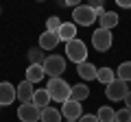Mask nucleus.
Returning a JSON list of instances; mask_svg holds the SVG:
<instances>
[{
  "instance_id": "4be33fe9",
  "label": "nucleus",
  "mask_w": 131,
  "mask_h": 122,
  "mask_svg": "<svg viewBox=\"0 0 131 122\" xmlns=\"http://www.w3.org/2000/svg\"><path fill=\"white\" fill-rule=\"evenodd\" d=\"M116 79L125 81V83H129V81H131V61H125V63L118 66V76H116Z\"/></svg>"
},
{
  "instance_id": "2eb2a0df",
  "label": "nucleus",
  "mask_w": 131,
  "mask_h": 122,
  "mask_svg": "<svg viewBox=\"0 0 131 122\" xmlns=\"http://www.w3.org/2000/svg\"><path fill=\"white\" fill-rule=\"evenodd\" d=\"M98 24H101L98 28L112 31L114 26H118V13H114V11H105V15H103V18H98Z\"/></svg>"
},
{
  "instance_id": "393cba45",
  "label": "nucleus",
  "mask_w": 131,
  "mask_h": 122,
  "mask_svg": "<svg viewBox=\"0 0 131 122\" xmlns=\"http://www.w3.org/2000/svg\"><path fill=\"white\" fill-rule=\"evenodd\" d=\"M77 122H98V118H96V116H92V113H85V116H81Z\"/></svg>"
},
{
  "instance_id": "6e6552de",
  "label": "nucleus",
  "mask_w": 131,
  "mask_h": 122,
  "mask_svg": "<svg viewBox=\"0 0 131 122\" xmlns=\"http://www.w3.org/2000/svg\"><path fill=\"white\" fill-rule=\"evenodd\" d=\"M61 118H66V120H72L77 122L81 116H83V111H81V103H74V100H66L63 105H61Z\"/></svg>"
},
{
  "instance_id": "39448f33",
  "label": "nucleus",
  "mask_w": 131,
  "mask_h": 122,
  "mask_svg": "<svg viewBox=\"0 0 131 122\" xmlns=\"http://www.w3.org/2000/svg\"><path fill=\"white\" fill-rule=\"evenodd\" d=\"M127 94H129V85H127L125 81H120V79H114L112 83L105 87V96H107L109 100H114V103L125 100Z\"/></svg>"
},
{
  "instance_id": "aec40b11",
  "label": "nucleus",
  "mask_w": 131,
  "mask_h": 122,
  "mask_svg": "<svg viewBox=\"0 0 131 122\" xmlns=\"http://www.w3.org/2000/svg\"><path fill=\"white\" fill-rule=\"evenodd\" d=\"M114 79H116V70H112V68H101V70L96 72V81H101V83H105V85H109Z\"/></svg>"
},
{
  "instance_id": "0eeeda50",
  "label": "nucleus",
  "mask_w": 131,
  "mask_h": 122,
  "mask_svg": "<svg viewBox=\"0 0 131 122\" xmlns=\"http://www.w3.org/2000/svg\"><path fill=\"white\" fill-rule=\"evenodd\" d=\"M39 116H42V109H37L33 103H26V105L18 107V118L22 122H39Z\"/></svg>"
},
{
  "instance_id": "dca6fc26",
  "label": "nucleus",
  "mask_w": 131,
  "mask_h": 122,
  "mask_svg": "<svg viewBox=\"0 0 131 122\" xmlns=\"http://www.w3.org/2000/svg\"><path fill=\"white\" fill-rule=\"evenodd\" d=\"M44 76H46V72H44V68L42 66H28V70H26V81L28 83H39V81H44Z\"/></svg>"
},
{
  "instance_id": "ddd939ff",
  "label": "nucleus",
  "mask_w": 131,
  "mask_h": 122,
  "mask_svg": "<svg viewBox=\"0 0 131 122\" xmlns=\"http://www.w3.org/2000/svg\"><path fill=\"white\" fill-rule=\"evenodd\" d=\"M13 100H15V87L7 81H2L0 83V105L5 107V105H11Z\"/></svg>"
},
{
  "instance_id": "bb28decb",
  "label": "nucleus",
  "mask_w": 131,
  "mask_h": 122,
  "mask_svg": "<svg viewBox=\"0 0 131 122\" xmlns=\"http://www.w3.org/2000/svg\"><path fill=\"white\" fill-rule=\"evenodd\" d=\"M125 105H127V109H131V89H129V94L125 96Z\"/></svg>"
},
{
  "instance_id": "5701e85b",
  "label": "nucleus",
  "mask_w": 131,
  "mask_h": 122,
  "mask_svg": "<svg viewBox=\"0 0 131 122\" xmlns=\"http://www.w3.org/2000/svg\"><path fill=\"white\" fill-rule=\"evenodd\" d=\"M61 24H63V22H61V20L57 18V15H50V18L46 20V31H50V33H57Z\"/></svg>"
},
{
  "instance_id": "f8f14e48",
  "label": "nucleus",
  "mask_w": 131,
  "mask_h": 122,
  "mask_svg": "<svg viewBox=\"0 0 131 122\" xmlns=\"http://www.w3.org/2000/svg\"><path fill=\"white\" fill-rule=\"evenodd\" d=\"M57 35H59L61 42H72V39H77V24L74 22H63L59 26V31H57Z\"/></svg>"
},
{
  "instance_id": "1a4fd4ad",
  "label": "nucleus",
  "mask_w": 131,
  "mask_h": 122,
  "mask_svg": "<svg viewBox=\"0 0 131 122\" xmlns=\"http://www.w3.org/2000/svg\"><path fill=\"white\" fill-rule=\"evenodd\" d=\"M33 96H35L33 83H28L26 79H24L20 85H15V98H18V100H22V105H26V103H33Z\"/></svg>"
},
{
  "instance_id": "cd10ccee",
  "label": "nucleus",
  "mask_w": 131,
  "mask_h": 122,
  "mask_svg": "<svg viewBox=\"0 0 131 122\" xmlns=\"http://www.w3.org/2000/svg\"><path fill=\"white\" fill-rule=\"evenodd\" d=\"M66 122H72V120H66Z\"/></svg>"
},
{
  "instance_id": "20e7f679",
  "label": "nucleus",
  "mask_w": 131,
  "mask_h": 122,
  "mask_svg": "<svg viewBox=\"0 0 131 122\" xmlns=\"http://www.w3.org/2000/svg\"><path fill=\"white\" fill-rule=\"evenodd\" d=\"M112 42H114L112 31L96 28V31L92 33V46H94V50H96V52H105V50H109V48H112Z\"/></svg>"
},
{
  "instance_id": "a211bd4d",
  "label": "nucleus",
  "mask_w": 131,
  "mask_h": 122,
  "mask_svg": "<svg viewBox=\"0 0 131 122\" xmlns=\"http://www.w3.org/2000/svg\"><path fill=\"white\" fill-rule=\"evenodd\" d=\"M39 122H61V111H59V109H52V107L42 109Z\"/></svg>"
},
{
  "instance_id": "9d476101",
  "label": "nucleus",
  "mask_w": 131,
  "mask_h": 122,
  "mask_svg": "<svg viewBox=\"0 0 131 122\" xmlns=\"http://www.w3.org/2000/svg\"><path fill=\"white\" fill-rule=\"evenodd\" d=\"M59 35L57 33H50V31H44L42 35H39V48L42 50H55L57 46H59Z\"/></svg>"
},
{
  "instance_id": "f03ea898",
  "label": "nucleus",
  "mask_w": 131,
  "mask_h": 122,
  "mask_svg": "<svg viewBox=\"0 0 131 122\" xmlns=\"http://www.w3.org/2000/svg\"><path fill=\"white\" fill-rule=\"evenodd\" d=\"M66 57L79 66V63L88 61V46H85L81 39H72V42L66 44Z\"/></svg>"
},
{
  "instance_id": "9b49d317",
  "label": "nucleus",
  "mask_w": 131,
  "mask_h": 122,
  "mask_svg": "<svg viewBox=\"0 0 131 122\" xmlns=\"http://www.w3.org/2000/svg\"><path fill=\"white\" fill-rule=\"evenodd\" d=\"M96 72H98V68L94 63H90V61H83V63L77 66V74L83 81H96Z\"/></svg>"
},
{
  "instance_id": "b1692460",
  "label": "nucleus",
  "mask_w": 131,
  "mask_h": 122,
  "mask_svg": "<svg viewBox=\"0 0 131 122\" xmlns=\"http://www.w3.org/2000/svg\"><path fill=\"white\" fill-rule=\"evenodd\" d=\"M114 122H131V109H127V107L125 109H118Z\"/></svg>"
},
{
  "instance_id": "423d86ee",
  "label": "nucleus",
  "mask_w": 131,
  "mask_h": 122,
  "mask_svg": "<svg viewBox=\"0 0 131 122\" xmlns=\"http://www.w3.org/2000/svg\"><path fill=\"white\" fill-rule=\"evenodd\" d=\"M72 18H74V24H81V26H90V24L96 22L94 9H92L90 5H79V7H74Z\"/></svg>"
},
{
  "instance_id": "a878e982",
  "label": "nucleus",
  "mask_w": 131,
  "mask_h": 122,
  "mask_svg": "<svg viewBox=\"0 0 131 122\" xmlns=\"http://www.w3.org/2000/svg\"><path fill=\"white\" fill-rule=\"evenodd\" d=\"M118 7H122V9H131V0H116Z\"/></svg>"
},
{
  "instance_id": "7ed1b4c3",
  "label": "nucleus",
  "mask_w": 131,
  "mask_h": 122,
  "mask_svg": "<svg viewBox=\"0 0 131 122\" xmlns=\"http://www.w3.org/2000/svg\"><path fill=\"white\" fill-rule=\"evenodd\" d=\"M42 68H44V72H46L50 79H57V76H61L63 70H66V59L61 55H50V57L44 59Z\"/></svg>"
},
{
  "instance_id": "f257e3e1",
  "label": "nucleus",
  "mask_w": 131,
  "mask_h": 122,
  "mask_svg": "<svg viewBox=\"0 0 131 122\" xmlns=\"http://www.w3.org/2000/svg\"><path fill=\"white\" fill-rule=\"evenodd\" d=\"M70 89H72V85H68L61 76H57V79H48L46 92H48V96H50V100H57V103L63 105L66 100H70Z\"/></svg>"
},
{
  "instance_id": "6ab92c4d",
  "label": "nucleus",
  "mask_w": 131,
  "mask_h": 122,
  "mask_svg": "<svg viewBox=\"0 0 131 122\" xmlns=\"http://www.w3.org/2000/svg\"><path fill=\"white\" fill-rule=\"evenodd\" d=\"M26 57H28V61H31V66H42L44 59H46V55H44L42 48H31V50L26 52Z\"/></svg>"
},
{
  "instance_id": "412c9836",
  "label": "nucleus",
  "mask_w": 131,
  "mask_h": 122,
  "mask_svg": "<svg viewBox=\"0 0 131 122\" xmlns=\"http://www.w3.org/2000/svg\"><path fill=\"white\" fill-rule=\"evenodd\" d=\"M96 118H98V122H114V118H116V111H114L112 107H101L98 109V113H96Z\"/></svg>"
},
{
  "instance_id": "f3484780",
  "label": "nucleus",
  "mask_w": 131,
  "mask_h": 122,
  "mask_svg": "<svg viewBox=\"0 0 131 122\" xmlns=\"http://www.w3.org/2000/svg\"><path fill=\"white\" fill-rule=\"evenodd\" d=\"M48 103H50V96H48L46 87H44V89H35V96H33V105H35L37 109H46V107H48Z\"/></svg>"
},
{
  "instance_id": "4468645a",
  "label": "nucleus",
  "mask_w": 131,
  "mask_h": 122,
  "mask_svg": "<svg viewBox=\"0 0 131 122\" xmlns=\"http://www.w3.org/2000/svg\"><path fill=\"white\" fill-rule=\"evenodd\" d=\"M88 96H90V87H88L85 83L72 85V89H70V100H74V103H83Z\"/></svg>"
},
{
  "instance_id": "c85d7f7f",
  "label": "nucleus",
  "mask_w": 131,
  "mask_h": 122,
  "mask_svg": "<svg viewBox=\"0 0 131 122\" xmlns=\"http://www.w3.org/2000/svg\"><path fill=\"white\" fill-rule=\"evenodd\" d=\"M0 109H2V105H0Z\"/></svg>"
}]
</instances>
